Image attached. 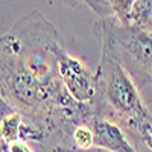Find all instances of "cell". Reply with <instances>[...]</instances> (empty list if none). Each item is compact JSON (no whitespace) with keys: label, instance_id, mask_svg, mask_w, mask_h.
I'll return each instance as SVG.
<instances>
[{"label":"cell","instance_id":"1","mask_svg":"<svg viewBox=\"0 0 152 152\" xmlns=\"http://www.w3.org/2000/svg\"><path fill=\"white\" fill-rule=\"evenodd\" d=\"M93 34L100 46L93 113L117 122L135 151H152V116L142 99L140 88L123 67L107 34L96 26Z\"/></svg>","mask_w":152,"mask_h":152},{"label":"cell","instance_id":"2","mask_svg":"<svg viewBox=\"0 0 152 152\" xmlns=\"http://www.w3.org/2000/svg\"><path fill=\"white\" fill-rule=\"evenodd\" d=\"M94 26L102 29L116 55L138 88L152 82V32L137 21L99 18Z\"/></svg>","mask_w":152,"mask_h":152},{"label":"cell","instance_id":"10","mask_svg":"<svg viewBox=\"0 0 152 152\" xmlns=\"http://www.w3.org/2000/svg\"><path fill=\"white\" fill-rule=\"evenodd\" d=\"M62 2H64L66 5H69V6H72V8H75L76 5H78L79 0H62Z\"/></svg>","mask_w":152,"mask_h":152},{"label":"cell","instance_id":"3","mask_svg":"<svg viewBox=\"0 0 152 152\" xmlns=\"http://www.w3.org/2000/svg\"><path fill=\"white\" fill-rule=\"evenodd\" d=\"M58 75L69 94L79 104L91 105L96 96V72H91L84 61L66 52L61 46L56 49Z\"/></svg>","mask_w":152,"mask_h":152},{"label":"cell","instance_id":"5","mask_svg":"<svg viewBox=\"0 0 152 152\" xmlns=\"http://www.w3.org/2000/svg\"><path fill=\"white\" fill-rule=\"evenodd\" d=\"M99 18H113L122 23L132 21L135 0H79Z\"/></svg>","mask_w":152,"mask_h":152},{"label":"cell","instance_id":"4","mask_svg":"<svg viewBox=\"0 0 152 152\" xmlns=\"http://www.w3.org/2000/svg\"><path fill=\"white\" fill-rule=\"evenodd\" d=\"M94 132V149L111 152H134L135 148L122 126L105 116L90 113L85 117Z\"/></svg>","mask_w":152,"mask_h":152},{"label":"cell","instance_id":"8","mask_svg":"<svg viewBox=\"0 0 152 152\" xmlns=\"http://www.w3.org/2000/svg\"><path fill=\"white\" fill-rule=\"evenodd\" d=\"M32 151L35 149L29 146V143L24 140H15L9 143V152H32Z\"/></svg>","mask_w":152,"mask_h":152},{"label":"cell","instance_id":"6","mask_svg":"<svg viewBox=\"0 0 152 152\" xmlns=\"http://www.w3.org/2000/svg\"><path fill=\"white\" fill-rule=\"evenodd\" d=\"M21 125H23V116L21 113L14 110L0 119V137L5 138L8 143L20 140V132H21Z\"/></svg>","mask_w":152,"mask_h":152},{"label":"cell","instance_id":"7","mask_svg":"<svg viewBox=\"0 0 152 152\" xmlns=\"http://www.w3.org/2000/svg\"><path fill=\"white\" fill-rule=\"evenodd\" d=\"M72 142L75 151H91L94 148V132L90 123L82 120L72 129Z\"/></svg>","mask_w":152,"mask_h":152},{"label":"cell","instance_id":"9","mask_svg":"<svg viewBox=\"0 0 152 152\" xmlns=\"http://www.w3.org/2000/svg\"><path fill=\"white\" fill-rule=\"evenodd\" d=\"M0 152H9V143L0 137Z\"/></svg>","mask_w":152,"mask_h":152}]
</instances>
